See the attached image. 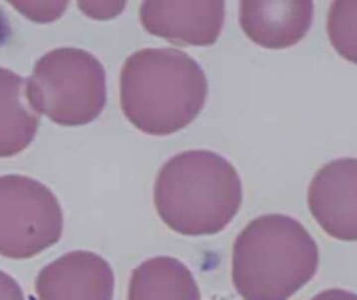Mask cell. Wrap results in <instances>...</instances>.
I'll return each mask as SVG.
<instances>
[{"instance_id": "cell-1", "label": "cell", "mask_w": 357, "mask_h": 300, "mask_svg": "<svg viewBox=\"0 0 357 300\" xmlns=\"http://www.w3.org/2000/svg\"><path fill=\"white\" fill-rule=\"evenodd\" d=\"M208 81L199 63L174 48H144L121 73L126 118L142 133L167 136L190 125L205 106Z\"/></svg>"}, {"instance_id": "cell-2", "label": "cell", "mask_w": 357, "mask_h": 300, "mask_svg": "<svg viewBox=\"0 0 357 300\" xmlns=\"http://www.w3.org/2000/svg\"><path fill=\"white\" fill-rule=\"evenodd\" d=\"M243 197L236 169L213 151L192 150L174 155L155 182L157 213L183 236L222 232L238 213Z\"/></svg>"}, {"instance_id": "cell-3", "label": "cell", "mask_w": 357, "mask_h": 300, "mask_svg": "<svg viewBox=\"0 0 357 300\" xmlns=\"http://www.w3.org/2000/svg\"><path fill=\"white\" fill-rule=\"evenodd\" d=\"M318 265L314 239L283 214L252 220L233 245V285L243 300H289L312 280Z\"/></svg>"}, {"instance_id": "cell-4", "label": "cell", "mask_w": 357, "mask_h": 300, "mask_svg": "<svg viewBox=\"0 0 357 300\" xmlns=\"http://www.w3.org/2000/svg\"><path fill=\"white\" fill-rule=\"evenodd\" d=\"M27 87L36 110L63 127L92 123L107 104L104 66L81 48H56L44 54L36 62Z\"/></svg>"}, {"instance_id": "cell-5", "label": "cell", "mask_w": 357, "mask_h": 300, "mask_svg": "<svg viewBox=\"0 0 357 300\" xmlns=\"http://www.w3.org/2000/svg\"><path fill=\"white\" fill-rule=\"evenodd\" d=\"M62 207L50 188L29 176H0V255L31 259L63 234Z\"/></svg>"}, {"instance_id": "cell-6", "label": "cell", "mask_w": 357, "mask_h": 300, "mask_svg": "<svg viewBox=\"0 0 357 300\" xmlns=\"http://www.w3.org/2000/svg\"><path fill=\"white\" fill-rule=\"evenodd\" d=\"M308 207L319 226L337 240L357 241V159L323 166L308 188Z\"/></svg>"}, {"instance_id": "cell-7", "label": "cell", "mask_w": 357, "mask_h": 300, "mask_svg": "<svg viewBox=\"0 0 357 300\" xmlns=\"http://www.w3.org/2000/svg\"><path fill=\"white\" fill-rule=\"evenodd\" d=\"M140 21L157 37L181 45L210 46L215 43L225 22V2L144 1Z\"/></svg>"}, {"instance_id": "cell-8", "label": "cell", "mask_w": 357, "mask_h": 300, "mask_svg": "<svg viewBox=\"0 0 357 300\" xmlns=\"http://www.w3.org/2000/svg\"><path fill=\"white\" fill-rule=\"evenodd\" d=\"M114 288L110 264L87 251L61 255L46 265L36 280L39 300H113Z\"/></svg>"}, {"instance_id": "cell-9", "label": "cell", "mask_w": 357, "mask_h": 300, "mask_svg": "<svg viewBox=\"0 0 357 300\" xmlns=\"http://www.w3.org/2000/svg\"><path fill=\"white\" fill-rule=\"evenodd\" d=\"M314 12L312 1L243 0L239 2V23L254 43L270 49H283L305 37Z\"/></svg>"}, {"instance_id": "cell-10", "label": "cell", "mask_w": 357, "mask_h": 300, "mask_svg": "<svg viewBox=\"0 0 357 300\" xmlns=\"http://www.w3.org/2000/svg\"><path fill=\"white\" fill-rule=\"evenodd\" d=\"M39 123L27 79L0 67V157H14L31 145Z\"/></svg>"}, {"instance_id": "cell-11", "label": "cell", "mask_w": 357, "mask_h": 300, "mask_svg": "<svg viewBox=\"0 0 357 300\" xmlns=\"http://www.w3.org/2000/svg\"><path fill=\"white\" fill-rule=\"evenodd\" d=\"M128 300H201V292L185 264L175 258L156 257L134 270Z\"/></svg>"}, {"instance_id": "cell-12", "label": "cell", "mask_w": 357, "mask_h": 300, "mask_svg": "<svg viewBox=\"0 0 357 300\" xmlns=\"http://www.w3.org/2000/svg\"><path fill=\"white\" fill-rule=\"evenodd\" d=\"M331 45L349 62L357 64V1H333L327 17Z\"/></svg>"}, {"instance_id": "cell-13", "label": "cell", "mask_w": 357, "mask_h": 300, "mask_svg": "<svg viewBox=\"0 0 357 300\" xmlns=\"http://www.w3.org/2000/svg\"><path fill=\"white\" fill-rule=\"evenodd\" d=\"M126 2L100 1V2H79V8L88 16L100 20L114 18L123 12Z\"/></svg>"}, {"instance_id": "cell-14", "label": "cell", "mask_w": 357, "mask_h": 300, "mask_svg": "<svg viewBox=\"0 0 357 300\" xmlns=\"http://www.w3.org/2000/svg\"><path fill=\"white\" fill-rule=\"evenodd\" d=\"M0 300H25L18 283L0 270Z\"/></svg>"}, {"instance_id": "cell-15", "label": "cell", "mask_w": 357, "mask_h": 300, "mask_svg": "<svg viewBox=\"0 0 357 300\" xmlns=\"http://www.w3.org/2000/svg\"><path fill=\"white\" fill-rule=\"evenodd\" d=\"M310 300H357V294L344 289H329Z\"/></svg>"}]
</instances>
